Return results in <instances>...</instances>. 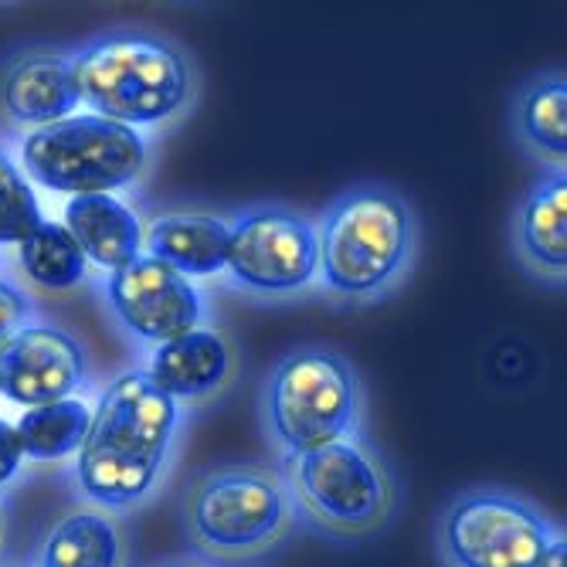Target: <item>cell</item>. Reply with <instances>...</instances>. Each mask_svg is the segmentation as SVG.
Segmentation results:
<instances>
[{"instance_id":"obj_1","label":"cell","mask_w":567,"mask_h":567,"mask_svg":"<svg viewBox=\"0 0 567 567\" xmlns=\"http://www.w3.org/2000/svg\"><path fill=\"white\" fill-rule=\"evenodd\" d=\"M317 228L323 286L337 299H384L415 269L419 215L411 200L384 181L343 190Z\"/></svg>"},{"instance_id":"obj_2","label":"cell","mask_w":567,"mask_h":567,"mask_svg":"<svg viewBox=\"0 0 567 567\" xmlns=\"http://www.w3.org/2000/svg\"><path fill=\"white\" fill-rule=\"evenodd\" d=\"M177 398H171L150 371L123 374L99 398L92 429L79 449V486L102 506H133L157 483L174 429Z\"/></svg>"},{"instance_id":"obj_3","label":"cell","mask_w":567,"mask_h":567,"mask_svg":"<svg viewBox=\"0 0 567 567\" xmlns=\"http://www.w3.org/2000/svg\"><path fill=\"white\" fill-rule=\"evenodd\" d=\"M79 99L92 116L123 126L164 123L190 99V69L184 55L153 34H106L72 59Z\"/></svg>"},{"instance_id":"obj_4","label":"cell","mask_w":567,"mask_h":567,"mask_svg":"<svg viewBox=\"0 0 567 567\" xmlns=\"http://www.w3.org/2000/svg\"><path fill=\"white\" fill-rule=\"evenodd\" d=\"M360 404L357 371L333 347L289 350L276 360L262 391L266 425L289 455L353 439Z\"/></svg>"},{"instance_id":"obj_5","label":"cell","mask_w":567,"mask_h":567,"mask_svg":"<svg viewBox=\"0 0 567 567\" xmlns=\"http://www.w3.org/2000/svg\"><path fill=\"white\" fill-rule=\"evenodd\" d=\"M146 167V143L133 126L102 116H69L24 140V171L48 190L72 197L110 194Z\"/></svg>"},{"instance_id":"obj_6","label":"cell","mask_w":567,"mask_h":567,"mask_svg":"<svg viewBox=\"0 0 567 567\" xmlns=\"http://www.w3.org/2000/svg\"><path fill=\"white\" fill-rule=\"evenodd\" d=\"M299 503L333 534L378 530L394 503V486L381 458L357 439H343L286 458Z\"/></svg>"},{"instance_id":"obj_7","label":"cell","mask_w":567,"mask_h":567,"mask_svg":"<svg viewBox=\"0 0 567 567\" xmlns=\"http://www.w3.org/2000/svg\"><path fill=\"white\" fill-rule=\"evenodd\" d=\"M550 540L530 503L489 486L458 493L439 520V554L449 567H540Z\"/></svg>"},{"instance_id":"obj_8","label":"cell","mask_w":567,"mask_h":567,"mask_svg":"<svg viewBox=\"0 0 567 567\" xmlns=\"http://www.w3.org/2000/svg\"><path fill=\"white\" fill-rule=\"evenodd\" d=\"M231 279L259 296H292L320 276V228L279 204H262L231 221Z\"/></svg>"},{"instance_id":"obj_9","label":"cell","mask_w":567,"mask_h":567,"mask_svg":"<svg viewBox=\"0 0 567 567\" xmlns=\"http://www.w3.org/2000/svg\"><path fill=\"white\" fill-rule=\"evenodd\" d=\"M190 527L218 554H255L289 527V493L262 470L212 473L190 496Z\"/></svg>"},{"instance_id":"obj_10","label":"cell","mask_w":567,"mask_h":567,"mask_svg":"<svg viewBox=\"0 0 567 567\" xmlns=\"http://www.w3.org/2000/svg\"><path fill=\"white\" fill-rule=\"evenodd\" d=\"M110 302L116 317L143 340L150 343H171L177 337H187L200 323V296L167 262L140 255L126 269H116L110 276Z\"/></svg>"},{"instance_id":"obj_11","label":"cell","mask_w":567,"mask_h":567,"mask_svg":"<svg viewBox=\"0 0 567 567\" xmlns=\"http://www.w3.org/2000/svg\"><path fill=\"white\" fill-rule=\"evenodd\" d=\"M82 378V347L62 330L24 327L0 347V394L21 408L65 401Z\"/></svg>"},{"instance_id":"obj_12","label":"cell","mask_w":567,"mask_h":567,"mask_svg":"<svg viewBox=\"0 0 567 567\" xmlns=\"http://www.w3.org/2000/svg\"><path fill=\"white\" fill-rule=\"evenodd\" d=\"M517 266L540 286L567 289V171H550L530 184L509 221Z\"/></svg>"},{"instance_id":"obj_13","label":"cell","mask_w":567,"mask_h":567,"mask_svg":"<svg viewBox=\"0 0 567 567\" xmlns=\"http://www.w3.org/2000/svg\"><path fill=\"white\" fill-rule=\"evenodd\" d=\"M509 136L537 167L567 171V69L527 75L509 102Z\"/></svg>"},{"instance_id":"obj_14","label":"cell","mask_w":567,"mask_h":567,"mask_svg":"<svg viewBox=\"0 0 567 567\" xmlns=\"http://www.w3.org/2000/svg\"><path fill=\"white\" fill-rule=\"evenodd\" d=\"M0 102H4L8 116L24 126L41 130L69 120L82 102L72 59L65 55L18 59L4 75V85H0Z\"/></svg>"},{"instance_id":"obj_15","label":"cell","mask_w":567,"mask_h":567,"mask_svg":"<svg viewBox=\"0 0 567 567\" xmlns=\"http://www.w3.org/2000/svg\"><path fill=\"white\" fill-rule=\"evenodd\" d=\"M65 228L75 235L85 259L102 269H126L140 259L143 228L133 208L110 194H82L65 204Z\"/></svg>"},{"instance_id":"obj_16","label":"cell","mask_w":567,"mask_h":567,"mask_svg":"<svg viewBox=\"0 0 567 567\" xmlns=\"http://www.w3.org/2000/svg\"><path fill=\"white\" fill-rule=\"evenodd\" d=\"M231 371V350L215 330H190L171 343H161L150 360V378L171 398H204L215 394Z\"/></svg>"},{"instance_id":"obj_17","label":"cell","mask_w":567,"mask_h":567,"mask_svg":"<svg viewBox=\"0 0 567 567\" xmlns=\"http://www.w3.org/2000/svg\"><path fill=\"white\" fill-rule=\"evenodd\" d=\"M231 225L215 215H164L146 228V251L181 276H215L228 266Z\"/></svg>"},{"instance_id":"obj_18","label":"cell","mask_w":567,"mask_h":567,"mask_svg":"<svg viewBox=\"0 0 567 567\" xmlns=\"http://www.w3.org/2000/svg\"><path fill=\"white\" fill-rule=\"evenodd\" d=\"M89 429H92V408L85 401H79V398L28 408L21 415V422H18L24 455L41 458V462L65 458V455L79 452Z\"/></svg>"},{"instance_id":"obj_19","label":"cell","mask_w":567,"mask_h":567,"mask_svg":"<svg viewBox=\"0 0 567 567\" xmlns=\"http://www.w3.org/2000/svg\"><path fill=\"white\" fill-rule=\"evenodd\" d=\"M41 567H120V534L99 513H72L44 540Z\"/></svg>"},{"instance_id":"obj_20","label":"cell","mask_w":567,"mask_h":567,"mask_svg":"<svg viewBox=\"0 0 567 567\" xmlns=\"http://www.w3.org/2000/svg\"><path fill=\"white\" fill-rule=\"evenodd\" d=\"M85 251L65 225L44 221L24 245L21 266L44 289H72L85 279Z\"/></svg>"},{"instance_id":"obj_21","label":"cell","mask_w":567,"mask_h":567,"mask_svg":"<svg viewBox=\"0 0 567 567\" xmlns=\"http://www.w3.org/2000/svg\"><path fill=\"white\" fill-rule=\"evenodd\" d=\"M44 225L24 174L0 153V245H24Z\"/></svg>"},{"instance_id":"obj_22","label":"cell","mask_w":567,"mask_h":567,"mask_svg":"<svg viewBox=\"0 0 567 567\" xmlns=\"http://www.w3.org/2000/svg\"><path fill=\"white\" fill-rule=\"evenodd\" d=\"M24 320H28V299L14 286L0 282V347L18 330H24Z\"/></svg>"},{"instance_id":"obj_23","label":"cell","mask_w":567,"mask_h":567,"mask_svg":"<svg viewBox=\"0 0 567 567\" xmlns=\"http://www.w3.org/2000/svg\"><path fill=\"white\" fill-rule=\"evenodd\" d=\"M21 458H24V449H21L18 425L0 422V486L21 470Z\"/></svg>"},{"instance_id":"obj_24","label":"cell","mask_w":567,"mask_h":567,"mask_svg":"<svg viewBox=\"0 0 567 567\" xmlns=\"http://www.w3.org/2000/svg\"><path fill=\"white\" fill-rule=\"evenodd\" d=\"M540 567H567V537H554Z\"/></svg>"},{"instance_id":"obj_25","label":"cell","mask_w":567,"mask_h":567,"mask_svg":"<svg viewBox=\"0 0 567 567\" xmlns=\"http://www.w3.org/2000/svg\"><path fill=\"white\" fill-rule=\"evenodd\" d=\"M171 567H197V564H171Z\"/></svg>"}]
</instances>
